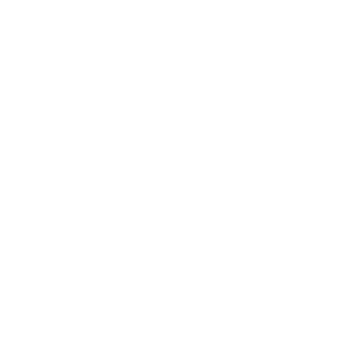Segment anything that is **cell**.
Wrapping results in <instances>:
<instances>
[]
</instances>
